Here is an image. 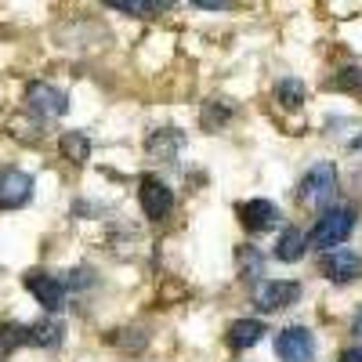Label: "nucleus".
<instances>
[{
	"label": "nucleus",
	"instance_id": "obj_1",
	"mask_svg": "<svg viewBox=\"0 0 362 362\" xmlns=\"http://www.w3.org/2000/svg\"><path fill=\"white\" fill-rule=\"evenodd\" d=\"M334 196H337V167L334 163H315L297 181V203L308 210H329L326 203Z\"/></svg>",
	"mask_w": 362,
	"mask_h": 362
},
{
	"label": "nucleus",
	"instance_id": "obj_2",
	"mask_svg": "<svg viewBox=\"0 0 362 362\" xmlns=\"http://www.w3.org/2000/svg\"><path fill=\"white\" fill-rule=\"evenodd\" d=\"M351 228H355V206H329V210H322V218L308 232V243L322 254H326V247L337 250L351 235Z\"/></svg>",
	"mask_w": 362,
	"mask_h": 362
},
{
	"label": "nucleus",
	"instance_id": "obj_3",
	"mask_svg": "<svg viewBox=\"0 0 362 362\" xmlns=\"http://www.w3.org/2000/svg\"><path fill=\"white\" fill-rule=\"evenodd\" d=\"M297 297H300V283H293V279H261V283H254V290H250L254 308H257V312H268V315L290 308Z\"/></svg>",
	"mask_w": 362,
	"mask_h": 362
},
{
	"label": "nucleus",
	"instance_id": "obj_4",
	"mask_svg": "<svg viewBox=\"0 0 362 362\" xmlns=\"http://www.w3.org/2000/svg\"><path fill=\"white\" fill-rule=\"evenodd\" d=\"M25 109L40 119H58V116H66L69 98H66V90H58L51 83H29L25 87Z\"/></svg>",
	"mask_w": 362,
	"mask_h": 362
},
{
	"label": "nucleus",
	"instance_id": "obj_5",
	"mask_svg": "<svg viewBox=\"0 0 362 362\" xmlns=\"http://www.w3.org/2000/svg\"><path fill=\"white\" fill-rule=\"evenodd\" d=\"M276 355L279 362H315V337L305 326H286L276 334Z\"/></svg>",
	"mask_w": 362,
	"mask_h": 362
},
{
	"label": "nucleus",
	"instance_id": "obj_6",
	"mask_svg": "<svg viewBox=\"0 0 362 362\" xmlns=\"http://www.w3.org/2000/svg\"><path fill=\"white\" fill-rule=\"evenodd\" d=\"M33 199V177L18 167L0 170V210H18Z\"/></svg>",
	"mask_w": 362,
	"mask_h": 362
},
{
	"label": "nucleus",
	"instance_id": "obj_7",
	"mask_svg": "<svg viewBox=\"0 0 362 362\" xmlns=\"http://www.w3.org/2000/svg\"><path fill=\"white\" fill-rule=\"evenodd\" d=\"M22 283H25L29 293L37 297V305H44L47 312H58L66 305V283L58 276H51V272H29Z\"/></svg>",
	"mask_w": 362,
	"mask_h": 362
},
{
	"label": "nucleus",
	"instance_id": "obj_8",
	"mask_svg": "<svg viewBox=\"0 0 362 362\" xmlns=\"http://www.w3.org/2000/svg\"><path fill=\"white\" fill-rule=\"evenodd\" d=\"M138 199H141V210H145V218H153V221H163L170 210H174V192L163 185L160 177H141V185H138Z\"/></svg>",
	"mask_w": 362,
	"mask_h": 362
},
{
	"label": "nucleus",
	"instance_id": "obj_9",
	"mask_svg": "<svg viewBox=\"0 0 362 362\" xmlns=\"http://www.w3.org/2000/svg\"><path fill=\"white\" fill-rule=\"evenodd\" d=\"M235 214H239V221H243L247 232H268V228H276L283 221V210L276 203H268V199H247V203H239Z\"/></svg>",
	"mask_w": 362,
	"mask_h": 362
},
{
	"label": "nucleus",
	"instance_id": "obj_10",
	"mask_svg": "<svg viewBox=\"0 0 362 362\" xmlns=\"http://www.w3.org/2000/svg\"><path fill=\"white\" fill-rule=\"evenodd\" d=\"M322 276L329 283H351L362 276V257L355 250H326L322 254Z\"/></svg>",
	"mask_w": 362,
	"mask_h": 362
},
{
	"label": "nucleus",
	"instance_id": "obj_11",
	"mask_svg": "<svg viewBox=\"0 0 362 362\" xmlns=\"http://www.w3.org/2000/svg\"><path fill=\"white\" fill-rule=\"evenodd\" d=\"M181 145H185V134H181L177 127H163V131H153L145 138V153L153 160H160V163H174Z\"/></svg>",
	"mask_w": 362,
	"mask_h": 362
},
{
	"label": "nucleus",
	"instance_id": "obj_12",
	"mask_svg": "<svg viewBox=\"0 0 362 362\" xmlns=\"http://www.w3.org/2000/svg\"><path fill=\"white\" fill-rule=\"evenodd\" d=\"M305 250H308V235L300 232L297 225L283 228L279 243H276V257H279L283 264H293V261H300V257H305Z\"/></svg>",
	"mask_w": 362,
	"mask_h": 362
},
{
	"label": "nucleus",
	"instance_id": "obj_13",
	"mask_svg": "<svg viewBox=\"0 0 362 362\" xmlns=\"http://www.w3.org/2000/svg\"><path fill=\"white\" fill-rule=\"evenodd\" d=\"M264 334H268V326L261 319H239L228 326V344L232 348H254Z\"/></svg>",
	"mask_w": 362,
	"mask_h": 362
},
{
	"label": "nucleus",
	"instance_id": "obj_14",
	"mask_svg": "<svg viewBox=\"0 0 362 362\" xmlns=\"http://www.w3.org/2000/svg\"><path fill=\"white\" fill-rule=\"evenodd\" d=\"M62 341H66V326L58 319H40L29 326V344H37V348H58Z\"/></svg>",
	"mask_w": 362,
	"mask_h": 362
},
{
	"label": "nucleus",
	"instance_id": "obj_15",
	"mask_svg": "<svg viewBox=\"0 0 362 362\" xmlns=\"http://www.w3.org/2000/svg\"><path fill=\"white\" fill-rule=\"evenodd\" d=\"M62 153H66V160L69 163H87L90 160V138L83 134V131H66L62 134Z\"/></svg>",
	"mask_w": 362,
	"mask_h": 362
},
{
	"label": "nucleus",
	"instance_id": "obj_16",
	"mask_svg": "<svg viewBox=\"0 0 362 362\" xmlns=\"http://www.w3.org/2000/svg\"><path fill=\"white\" fill-rule=\"evenodd\" d=\"M112 11H124V15H138V18H148L156 11H167L170 4L167 0H109Z\"/></svg>",
	"mask_w": 362,
	"mask_h": 362
},
{
	"label": "nucleus",
	"instance_id": "obj_17",
	"mask_svg": "<svg viewBox=\"0 0 362 362\" xmlns=\"http://www.w3.org/2000/svg\"><path fill=\"white\" fill-rule=\"evenodd\" d=\"M25 341H29V326H18V322L0 326V362H4L15 348H22Z\"/></svg>",
	"mask_w": 362,
	"mask_h": 362
},
{
	"label": "nucleus",
	"instance_id": "obj_18",
	"mask_svg": "<svg viewBox=\"0 0 362 362\" xmlns=\"http://www.w3.org/2000/svg\"><path fill=\"white\" fill-rule=\"evenodd\" d=\"M276 98H279V105H283V109H297L300 102H305V83L293 80V76L279 80V83H276Z\"/></svg>",
	"mask_w": 362,
	"mask_h": 362
},
{
	"label": "nucleus",
	"instance_id": "obj_19",
	"mask_svg": "<svg viewBox=\"0 0 362 362\" xmlns=\"http://www.w3.org/2000/svg\"><path fill=\"white\" fill-rule=\"evenodd\" d=\"M329 87L348 90V95H358V98H362V66H348V69H341Z\"/></svg>",
	"mask_w": 362,
	"mask_h": 362
},
{
	"label": "nucleus",
	"instance_id": "obj_20",
	"mask_svg": "<svg viewBox=\"0 0 362 362\" xmlns=\"http://www.w3.org/2000/svg\"><path fill=\"white\" fill-rule=\"evenodd\" d=\"M239 272H243V279H254V276H261V254L254 250V247H239Z\"/></svg>",
	"mask_w": 362,
	"mask_h": 362
},
{
	"label": "nucleus",
	"instance_id": "obj_21",
	"mask_svg": "<svg viewBox=\"0 0 362 362\" xmlns=\"http://www.w3.org/2000/svg\"><path fill=\"white\" fill-rule=\"evenodd\" d=\"M228 116H232V109H228V105L210 102V105H203V127L218 131V127H225V124H228Z\"/></svg>",
	"mask_w": 362,
	"mask_h": 362
},
{
	"label": "nucleus",
	"instance_id": "obj_22",
	"mask_svg": "<svg viewBox=\"0 0 362 362\" xmlns=\"http://www.w3.org/2000/svg\"><path fill=\"white\" fill-rule=\"evenodd\" d=\"M95 279H90V268H73L69 276H66V290L73 286V290H83V286H90Z\"/></svg>",
	"mask_w": 362,
	"mask_h": 362
},
{
	"label": "nucleus",
	"instance_id": "obj_23",
	"mask_svg": "<svg viewBox=\"0 0 362 362\" xmlns=\"http://www.w3.org/2000/svg\"><path fill=\"white\" fill-rule=\"evenodd\" d=\"M196 8H203V11H225L232 4H225V0H196Z\"/></svg>",
	"mask_w": 362,
	"mask_h": 362
},
{
	"label": "nucleus",
	"instance_id": "obj_24",
	"mask_svg": "<svg viewBox=\"0 0 362 362\" xmlns=\"http://www.w3.org/2000/svg\"><path fill=\"white\" fill-rule=\"evenodd\" d=\"M337 362H362V344H358V348H344Z\"/></svg>",
	"mask_w": 362,
	"mask_h": 362
},
{
	"label": "nucleus",
	"instance_id": "obj_25",
	"mask_svg": "<svg viewBox=\"0 0 362 362\" xmlns=\"http://www.w3.org/2000/svg\"><path fill=\"white\" fill-rule=\"evenodd\" d=\"M351 329H355V334H358V337H362V308H358V312H355V319H351Z\"/></svg>",
	"mask_w": 362,
	"mask_h": 362
},
{
	"label": "nucleus",
	"instance_id": "obj_26",
	"mask_svg": "<svg viewBox=\"0 0 362 362\" xmlns=\"http://www.w3.org/2000/svg\"><path fill=\"white\" fill-rule=\"evenodd\" d=\"M348 148H351V153H362V134H355V138L348 141Z\"/></svg>",
	"mask_w": 362,
	"mask_h": 362
}]
</instances>
